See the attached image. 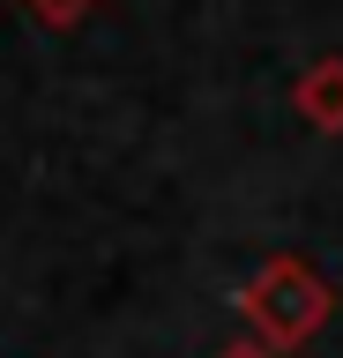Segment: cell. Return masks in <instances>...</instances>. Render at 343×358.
Here are the masks:
<instances>
[{
    "instance_id": "6da1fadb",
    "label": "cell",
    "mask_w": 343,
    "mask_h": 358,
    "mask_svg": "<svg viewBox=\"0 0 343 358\" xmlns=\"http://www.w3.org/2000/svg\"><path fill=\"white\" fill-rule=\"evenodd\" d=\"M231 306H239V321H247L254 343H269L276 358H291L298 343H314V336L328 329V313H336V284H328L306 254H269V262L239 284Z\"/></svg>"
},
{
    "instance_id": "7a4b0ae2",
    "label": "cell",
    "mask_w": 343,
    "mask_h": 358,
    "mask_svg": "<svg viewBox=\"0 0 343 358\" xmlns=\"http://www.w3.org/2000/svg\"><path fill=\"white\" fill-rule=\"evenodd\" d=\"M291 112L314 134H343V52H314L291 75Z\"/></svg>"
},
{
    "instance_id": "3957f363",
    "label": "cell",
    "mask_w": 343,
    "mask_h": 358,
    "mask_svg": "<svg viewBox=\"0 0 343 358\" xmlns=\"http://www.w3.org/2000/svg\"><path fill=\"white\" fill-rule=\"evenodd\" d=\"M15 8H23L38 30H82V22H90L105 0H15Z\"/></svg>"
},
{
    "instance_id": "277c9868",
    "label": "cell",
    "mask_w": 343,
    "mask_h": 358,
    "mask_svg": "<svg viewBox=\"0 0 343 358\" xmlns=\"http://www.w3.org/2000/svg\"><path fill=\"white\" fill-rule=\"evenodd\" d=\"M209 358H276L269 343H254V336H239V343H224V351H209Z\"/></svg>"
}]
</instances>
